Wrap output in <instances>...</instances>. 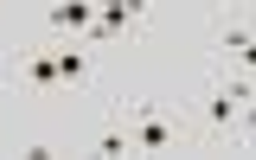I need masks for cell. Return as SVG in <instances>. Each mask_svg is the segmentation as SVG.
<instances>
[{
	"instance_id": "9c48e42d",
	"label": "cell",
	"mask_w": 256,
	"mask_h": 160,
	"mask_svg": "<svg viewBox=\"0 0 256 160\" xmlns=\"http://www.w3.org/2000/svg\"><path fill=\"white\" fill-rule=\"evenodd\" d=\"M237 128H244V154H256V90H250V102H244Z\"/></svg>"
},
{
	"instance_id": "277c9868",
	"label": "cell",
	"mask_w": 256,
	"mask_h": 160,
	"mask_svg": "<svg viewBox=\"0 0 256 160\" xmlns=\"http://www.w3.org/2000/svg\"><path fill=\"white\" fill-rule=\"evenodd\" d=\"M38 26H45V45H58V38H90V26H96V0H45Z\"/></svg>"
},
{
	"instance_id": "8992f818",
	"label": "cell",
	"mask_w": 256,
	"mask_h": 160,
	"mask_svg": "<svg viewBox=\"0 0 256 160\" xmlns=\"http://www.w3.org/2000/svg\"><path fill=\"white\" fill-rule=\"evenodd\" d=\"M90 154H102V160H122V154H134V141H128V116H122V102H109V116L96 122V134H90Z\"/></svg>"
},
{
	"instance_id": "7a4b0ae2",
	"label": "cell",
	"mask_w": 256,
	"mask_h": 160,
	"mask_svg": "<svg viewBox=\"0 0 256 160\" xmlns=\"http://www.w3.org/2000/svg\"><path fill=\"white\" fill-rule=\"evenodd\" d=\"M116 102H122V116H128L134 154H180V148H198V141H192V109L186 102H154V96H134V90H122Z\"/></svg>"
},
{
	"instance_id": "52a82bcc",
	"label": "cell",
	"mask_w": 256,
	"mask_h": 160,
	"mask_svg": "<svg viewBox=\"0 0 256 160\" xmlns=\"http://www.w3.org/2000/svg\"><path fill=\"white\" fill-rule=\"evenodd\" d=\"M52 52H58V77H64V84H90V77H96V45H84V38H58Z\"/></svg>"
},
{
	"instance_id": "30bf717a",
	"label": "cell",
	"mask_w": 256,
	"mask_h": 160,
	"mask_svg": "<svg viewBox=\"0 0 256 160\" xmlns=\"http://www.w3.org/2000/svg\"><path fill=\"white\" fill-rule=\"evenodd\" d=\"M20 154H26V160H58V148H52V141H26Z\"/></svg>"
},
{
	"instance_id": "3957f363",
	"label": "cell",
	"mask_w": 256,
	"mask_h": 160,
	"mask_svg": "<svg viewBox=\"0 0 256 160\" xmlns=\"http://www.w3.org/2000/svg\"><path fill=\"white\" fill-rule=\"evenodd\" d=\"M148 6L154 0H96V26L84 45H116V38H141V26H148Z\"/></svg>"
},
{
	"instance_id": "5b68a950",
	"label": "cell",
	"mask_w": 256,
	"mask_h": 160,
	"mask_svg": "<svg viewBox=\"0 0 256 160\" xmlns=\"http://www.w3.org/2000/svg\"><path fill=\"white\" fill-rule=\"evenodd\" d=\"M218 64H237V70L256 77V32L237 13H218Z\"/></svg>"
},
{
	"instance_id": "ba28073f",
	"label": "cell",
	"mask_w": 256,
	"mask_h": 160,
	"mask_svg": "<svg viewBox=\"0 0 256 160\" xmlns=\"http://www.w3.org/2000/svg\"><path fill=\"white\" fill-rule=\"evenodd\" d=\"M20 84H32V90H58L64 77H58V52L52 45H32L26 58H20Z\"/></svg>"
},
{
	"instance_id": "8fae6325",
	"label": "cell",
	"mask_w": 256,
	"mask_h": 160,
	"mask_svg": "<svg viewBox=\"0 0 256 160\" xmlns=\"http://www.w3.org/2000/svg\"><path fill=\"white\" fill-rule=\"evenodd\" d=\"M0 154H13V141H6V134H0Z\"/></svg>"
},
{
	"instance_id": "6da1fadb",
	"label": "cell",
	"mask_w": 256,
	"mask_h": 160,
	"mask_svg": "<svg viewBox=\"0 0 256 160\" xmlns=\"http://www.w3.org/2000/svg\"><path fill=\"white\" fill-rule=\"evenodd\" d=\"M250 90H256L250 70L218 64L212 84H205V96L192 102V141H198V148H230V154H244V128H237V116H244Z\"/></svg>"
}]
</instances>
